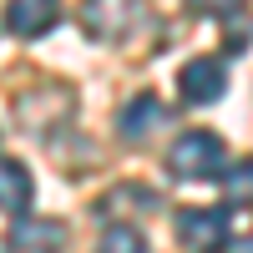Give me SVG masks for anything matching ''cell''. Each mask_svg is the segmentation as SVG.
Wrapping results in <instances>:
<instances>
[{
  "label": "cell",
  "instance_id": "7",
  "mask_svg": "<svg viewBox=\"0 0 253 253\" xmlns=\"http://www.w3.org/2000/svg\"><path fill=\"white\" fill-rule=\"evenodd\" d=\"M157 122H162V101H157V96H137L132 107L122 112L117 126H122V137H142L147 126H157Z\"/></svg>",
  "mask_w": 253,
  "mask_h": 253
},
{
  "label": "cell",
  "instance_id": "2",
  "mask_svg": "<svg viewBox=\"0 0 253 253\" xmlns=\"http://www.w3.org/2000/svg\"><path fill=\"white\" fill-rule=\"evenodd\" d=\"M177 238L193 253H213L228 238V218L218 213V208H182L177 213Z\"/></svg>",
  "mask_w": 253,
  "mask_h": 253
},
{
  "label": "cell",
  "instance_id": "10",
  "mask_svg": "<svg viewBox=\"0 0 253 253\" xmlns=\"http://www.w3.org/2000/svg\"><path fill=\"white\" fill-rule=\"evenodd\" d=\"M228 193L253 203V162H243V167H233V172H228Z\"/></svg>",
  "mask_w": 253,
  "mask_h": 253
},
{
  "label": "cell",
  "instance_id": "11",
  "mask_svg": "<svg viewBox=\"0 0 253 253\" xmlns=\"http://www.w3.org/2000/svg\"><path fill=\"white\" fill-rule=\"evenodd\" d=\"M187 5H193V10H203V15H233L243 0H187Z\"/></svg>",
  "mask_w": 253,
  "mask_h": 253
},
{
  "label": "cell",
  "instance_id": "9",
  "mask_svg": "<svg viewBox=\"0 0 253 253\" xmlns=\"http://www.w3.org/2000/svg\"><path fill=\"white\" fill-rule=\"evenodd\" d=\"M96 253H147V238L137 233V228L117 223V228H107V233H101V248H96Z\"/></svg>",
  "mask_w": 253,
  "mask_h": 253
},
{
  "label": "cell",
  "instance_id": "5",
  "mask_svg": "<svg viewBox=\"0 0 253 253\" xmlns=\"http://www.w3.org/2000/svg\"><path fill=\"white\" fill-rule=\"evenodd\" d=\"M126 0H86L81 5V26H86L96 41H112V36H122V20H126Z\"/></svg>",
  "mask_w": 253,
  "mask_h": 253
},
{
  "label": "cell",
  "instance_id": "3",
  "mask_svg": "<svg viewBox=\"0 0 253 253\" xmlns=\"http://www.w3.org/2000/svg\"><path fill=\"white\" fill-rule=\"evenodd\" d=\"M177 91L187 101H218L228 91V71H223V61L213 56H198V61H187L182 76H177Z\"/></svg>",
  "mask_w": 253,
  "mask_h": 253
},
{
  "label": "cell",
  "instance_id": "1",
  "mask_svg": "<svg viewBox=\"0 0 253 253\" xmlns=\"http://www.w3.org/2000/svg\"><path fill=\"white\" fill-rule=\"evenodd\" d=\"M223 162H228V152H223L218 132H182L167 147V167L177 177H213V172H223Z\"/></svg>",
  "mask_w": 253,
  "mask_h": 253
},
{
  "label": "cell",
  "instance_id": "4",
  "mask_svg": "<svg viewBox=\"0 0 253 253\" xmlns=\"http://www.w3.org/2000/svg\"><path fill=\"white\" fill-rule=\"evenodd\" d=\"M56 15H61V0H10L5 26L15 36H41V31L56 26Z\"/></svg>",
  "mask_w": 253,
  "mask_h": 253
},
{
  "label": "cell",
  "instance_id": "6",
  "mask_svg": "<svg viewBox=\"0 0 253 253\" xmlns=\"http://www.w3.org/2000/svg\"><path fill=\"white\" fill-rule=\"evenodd\" d=\"M0 208L5 213H26L31 208V172L20 162H0Z\"/></svg>",
  "mask_w": 253,
  "mask_h": 253
},
{
  "label": "cell",
  "instance_id": "8",
  "mask_svg": "<svg viewBox=\"0 0 253 253\" xmlns=\"http://www.w3.org/2000/svg\"><path fill=\"white\" fill-rule=\"evenodd\" d=\"M15 248L20 253H56L61 248V228L56 223H26V228H15Z\"/></svg>",
  "mask_w": 253,
  "mask_h": 253
}]
</instances>
